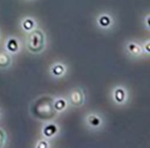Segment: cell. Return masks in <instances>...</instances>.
<instances>
[{"instance_id":"obj_1","label":"cell","mask_w":150,"mask_h":148,"mask_svg":"<svg viewBox=\"0 0 150 148\" xmlns=\"http://www.w3.org/2000/svg\"><path fill=\"white\" fill-rule=\"evenodd\" d=\"M57 127L54 125H47L43 129V134L44 136H46V137H52V136H54V134L57 133Z\"/></svg>"},{"instance_id":"obj_2","label":"cell","mask_w":150,"mask_h":148,"mask_svg":"<svg viewBox=\"0 0 150 148\" xmlns=\"http://www.w3.org/2000/svg\"><path fill=\"white\" fill-rule=\"evenodd\" d=\"M6 47L11 52H16L18 50V48H19V43H18V41L16 39L11 38V39H9L8 42H7Z\"/></svg>"},{"instance_id":"obj_3","label":"cell","mask_w":150,"mask_h":148,"mask_svg":"<svg viewBox=\"0 0 150 148\" xmlns=\"http://www.w3.org/2000/svg\"><path fill=\"white\" fill-rule=\"evenodd\" d=\"M114 98L116 100V102L118 103H121L125 101V93L122 89H116L114 93Z\"/></svg>"},{"instance_id":"obj_4","label":"cell","mask_w":150,"mask_h":148,"mask_svg":"<svg viewBox=\"0 0 150 148\" xmlns=\"http://www.w3.org/2000/svg\"><path fill=\"white\" fill-rule=\"evenodd\" d=\"M64 71H65L64 66H63V65H61V64L56 65V66H54V67L52 68V74H54V75H56V76L62 75L63 73H64Z\"/></svg>"},{"instance_id":"obj_5","label":"cell","mask_w":150,"mask_h":148,"mask_svg":"<svg viewBox=\"0 0 150 148\" xmlns=\"http://www.w3.org/2000/svg\"><path fill=\"white\" fill-rule=\"evenodd\" d=\"M111 21H110V18L107 17V16H102V17L99 19V24H100L102 27H108L110 25Z\"/></svg>"},{"instance_id":"obj_6","label":"cell","mask_w":150,"mask_h":148,"mask_svg":"<svg viewBox=\"0 0 150 148\" xmlns=\"http://www.w3.org/2000/svg\"><path fill=\"white\" fill-rule=\"evenodd\" d=\"M88 123H90L93 127H98L101 123V119L99 118L97 115H91L90 118H88Z\"/></svg>"},{"instance_id":"obj_7","label":"cell","mask_w":150,"mask_h":148,"mask_svg":"<svg viewBox=\"0 0 150 148\" xmlns=\"http://www.w3.org/2000/svg\"><path fill=\"white\" fill-rule=\"evenodd\" d=\"M34 22L32 21L31 19H27V20H25L24 21V23H23V27H24V29L25 30H27V31H29V30H31V29H33L34 28Z\"/></svg>"},{"instance_id":"obj_8","label":"cell","mask_w":150,"mask_h":148,"mask_svg":"<svg viewBox=\"0 0 150 148\" xmlns=\"http://www.w3.org/2000/svg\"><path fill=\"white\" fill-rule=\"evenodd\" d=\"M66 107V101L64 100V99H60V100H58L56 102V104H54V108L57 109V110H63V109Z\"/></svg>"},{"instance_id":"obj_9","label":"cell","mask_w":150,"mask_h":148,"mask_svg":"<svg viewBox=\"0 0 150 148\" xmlns=\"http://www.w3.org/2000/svg\"><path fill=\"white\" fill-rule=\"evenodd\" d=\"M129 50L132 52V54H134V55H138V54H140V48L138 47V45H136L135 43H131L129 45Z\"/></svg>"},{"instance_id":"obj_10","label":"cell","mask_w":150,"mask_h":148,"mask_svg":"<svg viewBox=\"0 0 150 148\" xmlns=\"http://www.w3.org/2000/svg\"><path fill=\"white\" fill-rule=\"evenodd\" d=\"M38 147L39 148H41V147H47V143H46V142H40L39 144H38Z\"/></svg>"},{"instance_id":"obj_11","label":"cell","mask_w":150,"mask_h":148,"mask_svg":"<svg viewBox=\"0 0 150 148\" xmlns=\"http://www.w3.org/2000/svg\"><path fill=\"white\" fill-rule=\"evenodd\" d=\"M146 52H149V43H147V45H146Z\"/></svg>"}]
</instances>
